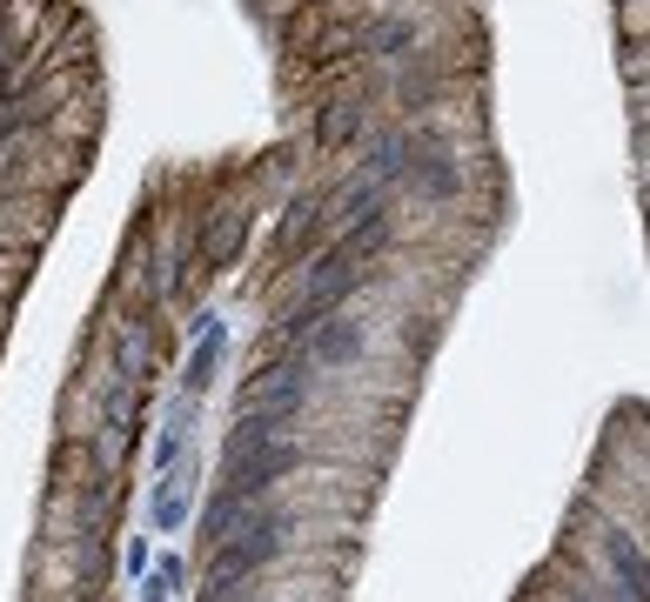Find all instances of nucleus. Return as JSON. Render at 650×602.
Wrapping results in <instances>:
<instances>
[{"label": "nucleus", "mask_w": 650, "mask_h": 602, "mask_svg": "<svg viewBox=\"0 0 650 602\" xmlns=\"http://www.w3.org/2000/svg\"><path fill=\"white\" fill-rule=\"evenodd\" d=\"M362 128H369V101H362V95H336V101H322V108H315L308 141H315L322 154H336V147H349Z\"/></svg>", "instance_id": "obj_4"}, {"label": "nucleus", "mask_w": 650, "mask_h": 602, "mask_svg": "<svg viewBox=\"0 0 650 602\" xmlns=\"http://www.w3.org/2000/svg\"><path fill=\"white\" fill-rule=\"evenodd\" d=\"M362 349H369V321L356 308H336L329 321H315L308 341H302V355L315 362V375H336V369L362 362Z\"/></svg>", "instance_id": "obj_2"}, {"label": "nucleus", "mask_w": 650, "mask_h": 602, "mask_svg": "<svg viewBox=\"0 0 650 602\" xmlns=\"http://www.w3.org/2000/svg\"><path fill=\"white\" fill-rule=\"evenodd\" d=\"M47 475H54L61 495H88V489H115L121 482V469L108 462L101 436H61L54 456H47Z\"/></svg>", "instance_id": "obj_1"}, {"label": "nucleus", "mask_w": 650, "mask_h": 602, "mask_svg": "<svg viewBox=\"0 0 650 602\" xmlns=\"http://www.w3.org/2000/svg\"><path fill=\"white\" fill-rule=\"evenodd\" d=\"M182 582H188V556H175V549H169V556H161V562L141 576V602H169Z\"/></svg>", "instance_id": "obj_7"}, {"label": "nucleus", "mask_w": 650, "mask_h": 602, "mask_svg": "<svg viewBox=\"0 0 650 602\" xmlns=\"http://www.w3.org/2000/svg\"><path fill=\"white\" fill-rule=\"evenodd\" d=\"M148 556H154V549H148V536H134V543H128V569H134V576H148Z\"/></svg>", "instance_id": "obj_8"}, {"label": "nucleus", "mask_w": 650, "mask_h": 602, "mask_svg": "<svg viewBox=\"0 0 650 602\" xmlns=\"http://www.w3.org/2000/svg\"><path fill=\"white\" fill-rule=\"evenodd\" d=\"M195 489H202L195 456H188L182 469H169V475H161V489H154V529H161V536H182V529L195 523Z\"/></svg>", "instance_id": "obj_3"}, {"label": "nucleus", "mask_w": 650, "mask_h": 602, "mask_svg": "<svg viewBox=\"0 0 650 602\" xmlns=\"http://www.w3.org/2000/svg\"><path fill=\"white\" fill-rule=\"evenodd\" d=\"M14 47H21V34H14V28H8V14H0V61H8V54H14Z\"/></svg>", "instance_id": "obj_9"}, {"label": "nucleus", "mask_w": 650, "mask_h": 602, "mask_svg": "<svg viewBox=\"0 0 650 602\" xmlns=\"http://www.w3.org/2000/svg\"><path fill=\"white\" fill-rule=\"evenodd\" d=\"M396 182H410V188H416L423 201H456V195H463V167H456L449 154H436V147L423 141V147L410 154V167H402Z\"/></svg>", "instance_id": "obj_5"}, {"label": "nucleus", "mask_w": 650, "mask_h": 602, "mask_svg": "<svg viewBox=\"0 0 650 602\" xmlns=\"http://www.w3.org/2000/svg\"><path fill=\"white\" fill-rule=\"evenodd\" d=\"M221 355H228V328H221V321H208V328L195 335L188 362H182V395H208V388H215V369H221Z\"/></svg>", "instance_id": "obj_6"}, {"label": "nucleus", "mask_w": 650, "mask_h": 602, "mask_svg": "<svg viewBox=\"0 0 650 602\" xmlns=\"http://www.w3.org/2000/svg\"><path fill=\"white\" fill-rule=\"evenodd\" d=\"M208 602H269V595H249V582H241V589H228V595H208Z\"/></svg>", "instance_id": "obj_10"}]
</instances>
